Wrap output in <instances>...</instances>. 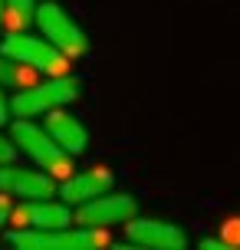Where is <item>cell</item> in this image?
<instances>
[{
    "instance_id": "1",
    "label": "cell",
    "mask_w": 240,
    "mask_h": 250,
    "mask_svg": "<svg viewBox=\"0 0 240 250\" xmlns=\"http://www.w3.org/2000/svg\"><path fill=\"white\" fill-rule=\"evenodd\" d=\"M13 247L23 250H96V247H109L105 227H82L76 230L69 227H53V230H33V227H17L10 234Z\"/></svg>"
},
{
    "instance_id": "2",
    "label": "cell",
    "mask_w": 240,
    "mask_h": 250,
    "mask_svg": "<svg viewBox=\"0 0 240 250\" xmlns=\"http://www.w3.org/2000/svg\"><path fill=\"white\" fill-rule=\"evenodd\" d=\"M13 145L23 148L40 168H46V175L69 178V158H73V155L63 151L46 128L33 125L30 119H17V122H13Z\"/></svg>"
},
{
    "instance_id": "3",
    "label": "cell",
    "mask_w": 240,
    "mask_h": 250,
    "mask_svg": "<svg viewBox=\"0 0 240 250\" xmlns=\"http://www.w3.org/2000/svg\"><path fill=\"white\" fill-rule=\"evenodd\" d=\"M79 96V79L73 76H53L50 83H37V86L20 89L10 99V112L20 119L30 115H46L50 109H60L66 102H73Z\"/></svg>"
},
{
    "instance_id": "4",
    "label": "cell",
    "mask_w": 240,
    "mask_h": 250,
    "mask_svg": "<svg viewBox=\"0 0 240 250\" xmlns=\"http://www.w3.org/2000/svg\"><path fill=\"white\" fill-rule=\"evenodd\" d=\"M0 53H7L13 60L33 66L37 73H50V76H63L66 66H69V56H66L60 46H53L50 40L40 37H26V33H10V37L0 43Z\"/></svg>"
},
{
    "instance_id": "5",
    "label": "cell",
    "mask_w": 240,
    "mask_h": 250,
    "mask_svg": "<svg viewBox=\"0 0 240 250\" xmlns=\"http://www.w3.org/2000/svg\"><path fill=\"white\" fill-rule=\"evenodd\" d=\"M37 23H40V30H43V37L50 40L53 46H60L69 60H76V56H82V53L89 50V37L82 33V26H79L60 3H50V0L40 3L37 7Z\"/></svg>"
},
{
    "instance_id": "6",
    "label": "cell",
    "mask_w": 240,
    "mask_h": 250,
    "mask_svg": "<svg viewBox=\"0 0 240 250\" xmlns=\"http://www.w3.org/2000/svg\"><path fill=\"white\" fill-rule=\"evenodd\" d=\"M135 211H139L135 198H128V194H109L105 191L99 198L79 204L76 221L82 227H112V224H128L135 217Z\"/></svg>"
},
{
    "instance_id": "7",
    "label": "cell",
    "mask_w": 240,
    "mask_h": 250,
    "mask_svg": "<svg viewBox=\"0 0 240 250\" xmlns=\"http://www.w3.org/2000/svg\"><path fill=\"white\" fill-rule=\"evenodd\" d=\"M125 237L135 247H155V250H181L188 244L184 230L164 221H152V217H132L125 227Z\"/></svg>"
},
{
    "instance_id": "8",
    "label": "cell",
    "mask_w": 240,
    "mask_h": 250,
    "mask_svg": "<svg viewBox=\"0 0 240 250\" xmlns=\"http://www.w3.org/2000/svg\"><path fill=\"white\" fill-rule=\"evenodd\" d=\"M0 191L26 201V198H50V194H56V185H53V175L30 171V168L7 162V165H0Z\"/></svg>"
},
{
    "instance_id": "9",
    "label": "cell",
    "mask_w": 240,
    "mask_h": 250,
    "mask_svg": "<svg viewBox=\"0 0 240 250\" xmlns=\"http://www.w3.org/2000/svg\"><path fill=\"white\" fill-rule=\"evenodd\" d=\"M17 227H33V230H53V227H69V204H53L50 198H26L10 214Z\"/></svg>"
},
{
    "instance_id": "10",
    "label": "cell",
    "mask_w": 240,
    "mask_h": 250,
    "mask_svg": "<svg viewBox=\"0 0 240 250\" xmlns=\"http://www.w3.org/2000/svg\"><path fill=\"white\" fill-rule=\"evenodd\" d=\"M112 188V171L105 168V165H96V168H86V171H79V175H69L63 185V201L66 204H86V201L99 198Z\"/></svg>"
},
{
    "instance_id": "11",
    "label": "cell",
    "mask_w": 240,
    "mask_h": 250,
    "mask_svg": "<svg viewBox=\"0 0 240 250\" xmlns=\"http://www.w3.org/2000/svg\"><path fill=\"white\" fill-rule=\"evenodd\" d=\"M43 128H46V132L56 138V145H60L63 151H69V155H82V151L89 148V132H86V125L79 122L76 115L63 112V105L46 112V125H43Z\"/></svg>"
},
{
    "instance_id": "12",
    "label": "cell",
    "mask_w": 240,
    "mask_h": 250,
    "mask_svg": "<svg viewBox=\"0 0 240 250\" xmlns=\"http://www.w3.org/2000/svg\"><path fill=\"white\" fill-rule=\"evenodd\" d=\"M33 66H26V62L13 60L7 53H0V86H13V89H26L33 86Z\"/></svg>"
},
{
    "instance_id": "13",
    "label": "cell",
    "mask_w": 240,
    "mask_h": 250,
    "mask_svg": "<svg viewBox=\"0 0 240 250\" xmlns=\"http://www.w3.org/2000/svg\"><path fill=\"white\" fill-rule=\"evenodd\" d=\"M7 7H10L13 23H26L37 10V0H7Z\"/></svg>"
},
{
    "instance_id": "14",
    "label": "cell",
    "mask_w": 240,
    "mask_h": 250,
    "mask_svg": "<svg viewBox=\"0 0 240 250\" xmlns=\"http://www.w3.org/2000/svg\"><path fill=\"white\" fill-rule=\"evenodd\" d=\"M17 158V145H13V138H3L0 135V165H7Z\"/></svg>"
},
{
    "instance_id": "15",
    "label": "cell",
    "mask_w": 240,
    "mask_h": 250,
    "mask_svg": "<svg viewBox=\"0 0 240 250\" xmlns=\"http://www.w3.org/2000/svg\"><path fill=\"white\" fill-rule=\"evenodd\" d=\"M201 247H204V250H227L230 244H227L224 237H204V240H201Z\"/></svg>"
},
{
    "instance_id": "16",
    "label": "cell",
    "mask_w": 240,
    "mask_h": 250,
    "mask_svg": "<svg viewBox=\"0 0 240 250\" xmlns=\"http://www.w3.org/2000/svg\"><path fill=\"white\" fill-rule=\"evenodd\" d=\"M10 99H7V96H3V86H0V125L7 122V119H10Z\"/></svg>"
},
{
    "instance_id": "17",
    "label": "cell",
    "mask_w": 240,
    "mask_h": 250,
    "mask_svg": "<svg viewBox=\"0 0 240 250\" xmlns=\"http://www.w3.org/2000/svg\"><path fill=\"white\" fill-rule=\"evenodd\" d=\"M10 201L7 198H0V230H3V224H7V221H10Z\"/></svg>"
},
{
    "instance_id": "18",
    "label": "cell",
    "mask_w": 240,
    "mask_h": 250,
    "mask_svg": "<svg viewBox=\"0 0 240 250\" xmlns=\"http://www.w3.org/2000/svg\"><path fill=\"white\" fill-rule=\"evenodd\" d=\"M3 10H7V0H0V20H3Z\"/></svg>"
}]
</instances>
